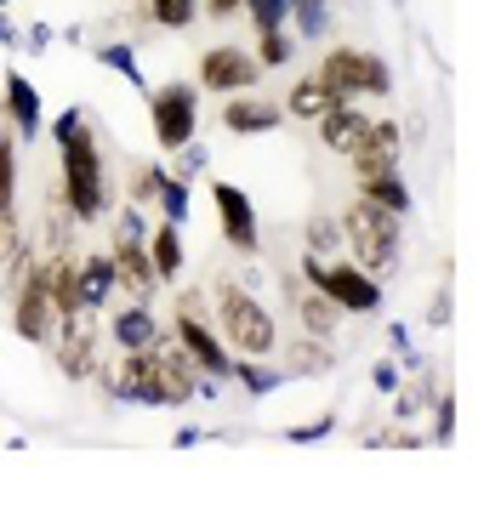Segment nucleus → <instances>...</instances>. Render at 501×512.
Listing matches in <instances>:
<instances>
[{"mask_svg": "<svg viewBox=\"0 0 501 512\" xmlns=\"http://www.w3.org/2000/svg\"><path fill=\"white\" fill-rule=\"evenodd\" d=\"M433 444H456V393H433Z\"/></svg>", "mask_w": 501, "mask_h": 512, "instance_id": "36", "label": "nucleus"}, {"mask_svg": "<svg viewBox=\"0 0 501 512\" xmlns=\"http://www.w3.org/2000/svg\"><path fill=\"white\" fill-rule=\"evenodd\" d=\"M46 348H52V365L63 370L69 382H92V370L103 365V348H109V336H103V308L63 313Z\"/></svg>", "mask_w": 501, "mask_h": 512, "instance_id": "6", "label": "nucleus"}, {"mask_svg": "<svg viewBox=\"0 0 501 512\" xmlns=\"http://www.w3.org/2000/svg\"><path fill=\"white\" fill-rule=\"evenodd\" d=\"M245 0H200V18H211V23H223V18H234Z\"/></svg>", "mask_w": 501, "mask_h": 512, "instance_id": "43", "label": "nucleus"}, {"mask_svg": "<svg viewBox=\"0 0 501 512\" xmlns=\"http://www.w3.org/2000/svg\"><path fill=\"white\" fill-rule=\"evenodd\" d=\"M154 205H160V217L166 222H188V211H194V183H183V177H171L166 171V183H160Z\"/></svg>", "mask_w": 501, "mask_h": 512, "instance_id": "32", "label": "nucleus"}, {"mask_svg": "<svg viewBox=\"0 0 501 512\" xmlns=\"http://www.w3.org/2000/svg\"><path fill=\"white\" fill-rule=\"evenodd\" d=\"M57 205L80 222V228H92L114 211V188H109V160H103V143H97V126L75 131V137H63L57 143Z\"/></svg>", "mask_w": 501, "mask_h": 512, "instance_id": "1", "label": "nucleus"}, {"mask_svg": "<svg viewBox=\"0 0 501 512\" xmlns=\"http://www.w3.org/2000/svg\"><path fill=\"white\" fill-rule=\"evenodd\" d=\"M228 382H240L251 399H262V393H274V387L285 382V370H279L274 359H240V353H234V370H228Z\"/></svg>", "mask_w": 501, "mask_h": 512, "instance_id": "25", "label": "nucleus"}, {"mask_svg": "<svg viewBox=\"0 0 501 512\" xmlns=\"http://www.w3.org/2000/svg\"><path fill=\"white\" fill-rule=\"evenodd\" d=\"M279 370L285 376H325V370L336 365V353L325 348V342H314V336H302V342H279Z\"/></svg>", "mask_w": 501, "mask_h": 512, "instance_id": "24", "label": "nucleus"}, {"mask_svg": "<svg viewBox=\"0 0 501 512\" xmlns=\"http://www.w3.org/2000/svg\"><path fill=\"white\" fill-rule=\"evenodd\" d=\"M0 6H12V0H0Z\"/></svg>", "mask_w": 501, "mask_h": 512, "instance_id": "48", "label": "nucleus"}, {"mask_svg": "<svg viewBox=\"0 0 501 512\" xmlns=\"http://www.w3.org/2000/svg\"><path fill=\"white\" fill-rule=\"evenodd\" d=\"M86 120H92L86 109H63V114L52 120V143H63V137H75V131L86 126Z\"/></svg>", "mask_w": 501, "mask_h": 512, "instance_id": "41", "label": "nucleus"}, {"mask_svg": "<svg viewBox=\"0 0 501 512\" xmlns=\"http://www.w3.org/2000/svg\"><path fill=\"white\" fill-rule=\"evenodd\" d=\"M143 12H149L154 29L177 35V29H194V18H200V0H143Z\"/></svg>", "mask_w": 501, "mask_h": 512, "instance_id": "27", "label": "nucleus"}, {"mask_svg": "<svg viewBox=\"0 0 501 512\" xmlns=\"http://www.w3.org/2000/svg\"><path fill=\"white\" fill-rule=\"evenodd\" d=\"M279 285L291 291V313H297L302 336H314V342H336V330H342L348 313L336 308L331 296H319L314 285H302V274H279Z\"/></svg>", "mask_w": 501, "mask_h": 512, "instance_id": "15", "label": "nucleus"}, {"mask_svg": "<svg viewBox=\"0 0 501 512\" xmlns=\"http://www.w3.org/2000/svg\"><path fill=\"white\" fill-rule=\"evenodd\" d=\"M297 274H302V285H314L319 296H331L348 319H371V313H382V302H388V296H382V279L365 274L353 256H314V251H302Z\"/></svg>", "mask_w": 501, "mask_h": 512, "instance_id": "4", "label": "nucleus"}, {"mask_svg": "<svg viewBox=\"0 0 501 512\" xmlns=\"http://www.w3.org/2000/svg\"><path fill=\"white\" fill-rule=\"evenodd\" d=\"M331 433H336V416L325 410V416L302 421V427H285V444H319V439H331Z\"/></svg>", "mask_w": 501, "mask_h": 512, "instance_id": "38", "label": "nucleus"}, {"mask_svg": "<svg viewBox=\"0 0 501 512\" xmlns=\"http://www.w3.org/2000/svg\"><path fill=\"white\" fill-rule=\"evenodd\" d=\"M285 126V109L274 97H257V92H234L223 97V131L228 137H268V131Z\"/></svg>", "mask_w": 501, "mask_h": 512, "instance_id": "16", "label": "nucleus"}, {"mask_svg": "<svg viewBox=\"0 0 501 512\" xmlns=\"http://www.w3.org/2000/svg\"><path fill=\"white\" fill-rule=\"evenodd\" d=\"M149 131L160 154H177L183 143L200 137V86L194 80H166L149 92Z\"/></svg>", "mask_w": 501, "mask_h": 512, "instance_id": "7", "label": "nucleus"}, {"mask_svg": "<svg viewBox=\"0 0 501 512\" xmlns=\"http://www.w3.org/2000/svg\"><path fill=\"white\" fill-rule=\"evenodd\" d=\"M160 183H166V160H131L126 165V205H143L149 211Z\"/></svg>", "mask_w": 501, "mask_h": 512, "instance_id": "26", "label": "nucleus"}, {"mask_svg": "<svg viewBox=\"0 0 501 512\" xmlns=\"http://www.w3.org/2000/svg\"><path fill=\"white\" fill-rule=\"evenodd\" d=\"M353 194L359 200L382 205V211H393V217H410L416 211V194H410L405 171H376V177H353Z\"/></svg>", "mask_w": 501, "mask_h": 512, "instance_id": "23", "label": "nucleus"}, {"mask_svg": "<svg viewBox=\"0 0 501 512\" xmlns=\"http://www.w3.org/2000/svg\"><path fill=\"white\" fill-rule=\"evenodd\" d=\"M336 103H342V97H336L319 74H297V80L285 86V103H279V109H285V120H297V126H314L319 114H331Z\"/></svg>", "mask_w": 501, "mask_h": 512, "instance_id": "21", "label": "nucleus"}, {"mask_svg": "<svg viewBox=\"0 0 501 512\" xmlns=\"http://www.w3.org/2000/svg\"><path fill=\"white\" fill-rule=\"evenodd\" d=\"M0 46H23V29L6 18V12H0Z\"/></svg>", "mask_w": 501, "mask_h": 512, "instance_id": "46", "label": "nucleus"}, {"mask_svg": "<svg viewBox=\"0 0 501 512\" xmlns=\"http://www.w3.org/2000/svg\"><path fill=\"white\" fill-rule=\"evenodd\" d=\"M427 325H433V330H445V325H450V291H439L433 302H427Z\"/></svg>", "mask_w": 501, "mask_h": 512, "instance_id": "44", "label": "nucleus"}, {"mask_svg": "<svg viewBox=\"0 0 501 512\" xmlns=\"http://www.w3.org/2000/svg\"><path fill=\"white\" fill-rule=\"evenodd\" d=\"M23 251V222H18V205H0V268Z\"/></svg>", "mask_w": 501, "mask_h": 512, "instance_id": "37", "label": "nucleus"}, {"mask_svg": "<svg viewBox=\"0 0 501 512\" xmlns=\"http://www.w3.org/2000/svg\"><path fill=\"white\" fill-rule=\"evenodd\" d=\"M336 222H342V256H353L365 274L388 279L393 268H399V256H405V228H399V222L405 217H393V211H382V205L353 194Z\"/></svg>", "mask_w": 501, "mask_h": 512, "instance_id": "3", "label": "nucleus"}, {"mask_svg": "<svg viewBox=\"0 0 501 512\" xmlns=\"http://www.w3.org/2000/svg\"><path fill=\"white\" fill-rule=\"evenodd\" d=\"M0 114H6V126L18 131V143H35V137H40V114H46V103H40V92H35V80H29V74L6 69Z\"/></svg>", "mask_w": 501, "mask_h": 512, "instance_id": "17", "label": "nucleus"}, {"mask_svg": "<svg viewBox=\"0 0 501 512\" xmlns=\"http://www.w3.org/2000/svg\"><path fill=\"white\" fill-rule=\"evenodd\" d=\"M75 302L80 308H109L114 302V256L75 251Z\"/></svg>", "mask_w": 501, "mask_h": 512, "instance_id": "20", "label": "nucleus"}, {"mask_svg": "<svg viewBox=\"0 0 501 512\" xmlns=\"http://www.w3.org/2000/svg\"><path fill=\"white\" fill-rule=\"evenodd\" d=\"M245 18H251V29H285V23H291V0H245L240 6Z\"/></svg>", "mask_w": 501, "mask_h": 512, "instance_id": "35", "label": "nucleus"}, {"mask_svg": "<svg viewBox=\"0 0 501 512\" xmlns=\"http://www.w3.org/2000/svg\"><path fill=\"white\" fill-rule=\"evenodd\" d=\"M211 211H217V234L234 256H262V222H257V205L240 183L217 177L211 183Z\"/></svg>", "mask_w": 501, "mask_h": 512, "instance_id": "10", "label": "nucleus"}, {"mask_svg": "<svg viewBox=\"0 0 501 512\" xmlns=\"http://www.w3.org/2000/svg\"><path fill=\"white\" fill-rule=\"evenodd\" d=\"M371 382H376V393H399V365H393V359H376Z\"/></svg>", "mask_w": 501, "mask_h": 512, "instance_id": "42", "label": "nucleus"}, {"mask_svg": "<svg viewBox=\"0 0 501 512\" xmlns=\"http://www.w3.org/2000/svg\"><path fill=\"white\" fill-rule=\"evenodd\" d=\"M211 325H217V336L228 342V353H240V359H279V319L268 313V302H262L251 285H240V279H223V285H217Z\"/></svg>", "mask_w": 501, "mask_h": 512, "instance_id": "2", "label": "nucleus"}, {"mask_svg": "<svg viewBox=\"0 0 501 512\" xmlns=\"http://www.w3.org/2000/svg\"><path fill=\"white\" fill-rule=\"evenodd\" d=\"M302 251H314V256H342V222L325 217V211H314V217L302 222Z\"/></svg>", "mask_w": 501, "mask_h": 512, "instance_id": "29", "label": "nucleus"}, {"mask_svg": "<svg viewBox=\"0 0 501 512\" xmlns=\"http://www.w3.org/2000/svg\"><path fill=\"white\" fill-rule=\"evenodd\" d=\"M92 382L103 387L109 404H143V410H160L154 404V359L149 348L131 353V348H114V359L103 353V365L92 370Z\"/></svg>", "mask_w": 501, "mask_h": 512, "instance_id": "9", "label": "nucleus"}, {"mask_svg": "<svg viewBox=\"0 0 501 512\" xmlns=\"http://www.w3.org/2000/svg\"><path fill=\"white\" fill-rule=\"evenodd\" d=\"M262 74L268 69H262L245 46H205L200 69H194V86H200V92H217V97H234V92H251Z\"/></svg>", "mask_w": 501, "mask_h": 512, "instance_id": "12", "label": "nucleus"}, {"mask_svg": "<svg viewBox=\"0 0 501 512\" xmlns=\"http://www.w3.org/2000/svg\"><path fill=\"white\" fill-rule=\"evenodd\" d=\"M131 6H143V0H131Z\"/></svg>", "mask_w": 501, "mask_h": 512, "instance_id": "49", "label": "nucleus"}, {"mask_svg": "<svg viewBox=\"0 0 501 512\" xmlns=\"http://www.w3.org/2000/svg\"><path fill=\"white\" fill-rule=\"evenodd\" d=\"M149 359H154V404H160V410H188V404L200 399L205 376H200V365L171 342V330L149 348Z\"/></svg>", "mask_w": 501, "mask_h": 512, "instance_id": "11", "label": "nucleus"}, {"mask_svg": "<svg viewBox=\"0 0 501 512\" xmlns=\"http://www.w3.org/2000/svg\"><path fill=\"white\" fill-rule=\"evenodd\" d=\"M75 228H80V222L69 217V211H63V205L52 200V194H46V251H40V256H63V251H75Z\"/></svg>", "mask_w": 501, "mask_h": 512, "instance_id": "30", "label": "nucleus"}, {"mask_svg": "<svg viewBox=\"0 0 501 512\" xmlns=\"http://www.w3.org/2000/svg\"><path fill=\"white\" fill-rule=\"evenodd\" d=\"M371 444L376 450H422V433H405V421H399V427H382Z\"/></svg>", "mask_w": 501, "mask_h": 512, "instance_id": "40", "label": "nucleus"}, {"mask_svg": "<svg viewBox=\"0 0 501 512\" xmlns=\"http://www.w3.org/2000/svg\"><path fill=\"white\" fill-rule=\"evenodd\" d=\"M6 296H12L6 319H12V330H18V342L46 348V342H52V330H57V313H52V302H46V291H40V274L29 268V274H23Z\"/></svg>", "mask_w": 501, "mask_h": 512, "instance_id": "13", "label": "nucleus"}, {"mask_svg": "<svg viewBox=\"0 0 501 512\" xmlns=\"http://www.w3.org/2000/svg\"><path fill=\"white\" fill-rule=\"evenodd\" d=\"M200 439H205L200 427H183V433H171V444H177V450H188V444H200Z\"/></svg>", "mask_w": 501, "mask_h": 512, "instance_id": "47", "label": "nucleus"}, {"mask_svg": "<svg viewBox=\"0 0 501 512\" xmlns=\"http://www.w3.org/2000/svg\"><path fill=\"white\" fill-rule=\"evenodd\" d=\"M97 63H109L126 86L143 92V63H137V46H131V40H97Z\"/></svg>", "mask_w": 501, "mask_h": 512, "instance_id": "28", "label": "nucleus"}, {"mask_svg": "<svg viewBox=\"0 0 501 512\" xmlns=\"http://www.w3.org/2000/svg\"><path fill=\"white\" fill-rule=\"evenodd\" d=\"M291 23H297L302 40H319L331 23V0H291Z\"/></svg>", "mask_w": 501, "mask_h": 512, "instance_id": "34", "label": "nucleus"}, {"mask_svg": "<svg viewBox=\"0 0 501 512\" xmlns=\"http://www.w3.org/2000/svg\"><path fill=\"white\" fill-rule=\"evenodd\" d=\"M23 46H29V52H46V46H52V29H46V23H35V29L23 35Z\"/></svg>", "mask_w": 501, "mask_h": 512, "instance_id": "45", "label": "nucleus"}, {"mask_svg": "<svg viewBox=\"0 0 501 512\" xmlns=\"http://www.w3.org/2000/svg\"><path fill=\"white\" fill-rule=\"evenodd\" d=\"M149 262L154 274H160V285H171V279H183L188 268V239H183V222H154L149 228Z\"/></svg>", "mask_w": 501, "mask_h": 512, "instance_id": "22", "label": "nucleus"}, {"mask_svg": "<svg viewBox=\"0 0 501 512\" xmlns=\"http://www.w3.org/2000/svg\"><path fill=\"white\" fill-rule=\"evenodd\" d=\"M251 57H257L262 69H285V63L297 57V35H285V29H262L257 46H251Z\"/></svg>", "mask_w": 501, "mask_h": 512, "instance_id": "33", "label": "nucleus"}, {"mask_svg": "<svg viewBox=\"0 0 501 512\" xmlns=\"http://www.w3.org/2000/svg\"><path fill=\"white\" fill-rule=\"evenodd\" d=\"M399 160H405V126L393 114H371L359 148L348 154V171L353 177H376V171H399Z\"/></svg>", "mask_w": 501, "mask_h": 512, "instance_id": "14", "label": "nucleus"}, {"mask_svg": "<svg viewBox=\"0 0 501 512\" xmlns=\"http://www.w3.org/2000/svg\"><path fill=\"white\" fill-rule=\"evenodd\" d=\"M365 126H371V114L359 109V103H336L331 114H319V120H314V137H319L325 154L348 160L353 148H359V137H365Z\"/></svg>", "mask_w": 501, "mask_h": 512, "instance_id": "19", "label": "nucleus"}, {"mask_svg": "<svg viewBox=\"0 0 501 512\" xmlns=\"http://www.w3.org/2000/svg\"><path fill=\"white\" fill-rule=\"evenodd\" d=\"M314 74L331 86L342 103H365V97H388L393 92V69L382 52H365V46H325L314 63Z\"/></svg>", "mask_w": 501, "mask_h": 512, "instance_id": "5", "label": "nucleus"}, {"mask_svg": "<svg viewBox=\"0 0 501 512\" xmlns=\"http://www.w3.org/2000/svg\"><path fill=\"white\" fill-rule=\"evenodd\" d=\"M427 404H433V382H422V387H399V393H393V410H399V421H416L427 410Z\"/></svg>", "mask_w": 501, "mask_h": 512, "instance_id": "39", "label": "nucleus"}, {"mask_svg": "<svg viewBox=\"0 0 501 512\" xmlns=\"http://www.w3.org/2000/svg\"><path fill=\"white\" fill-rule=\"evenodd\" d=\"M103 336H109V348L143 353V348H154V342L166 336V325L154 319V302H126V308H114L109 319H103Z\"/></svg>", "mask_w": 501, "mask_h": 512, "instance_id": "18", "label": "nucleus"}, {"mask_svg": "<svg viewBox=\"0 0 501 512\" xmlns=\"http://www.w3.org/2000/svg\"><path fill=\"white\" fill-rule=\"evenodd\" d=\"M18 131L0 120V205H18Z\"/></svg>", "mask_w": 501, "mask_h": 512, "instance_id": "31", "label": "nucleus"}, {"mask_svg": "<svg viewBox=\"0 0 501 512\" xmlns=\"http://www.w3.org/2000/svg\"><path fill=\"white\" fill-rule=\"evenodd\" d=\"M171 342L200 365V376H211V382H228V370H234V353H228V342L217 336V325H211V313H194V308H177L171 302Z\"/></svg>", "mask_w": 501, "mask_h": 512, "instance_id": "8", "label": "nucleus"}]
</instances>
